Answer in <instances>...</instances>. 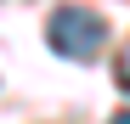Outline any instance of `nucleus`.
I'll use <instances>...</instances> for the list:
<instances>
[{
    "instance_id": "nucleus-1",
    "label": "nucleus",
    "mask_w": 130,
    "mask_h": 124,
    "mask_svg": "<svg viewBox=\"0 0 130 124\" xmlns=\"http://www.w3.org/2000/svg\"><path fill=\"white\" fill-rule=\"evenodd\" d=\"M45 39H51L57 56H68V62H91V56L107 45V23H102L96 11H85V6H57L51 23H45Z\"/></svg>"
},
{
    "instance_id": "nucleus-2",
    "label": "nucleus",
    "mask_w": 130,
    "mask_h": 124,
    "mask_svg": "<svg viewBox=\"0 0 130 124\" xmlns=\"http://www.w3.org/2000/svg\"><path fill=\"white\" fill-rule=\"evenodd\" d=\"M119 85L130 90V45H124V56H119Z\"/></svg>"
},
{
    "instance_id": "nucleus-3",
    "label": "nucleus",
    "mask_w": 130,
    "mask_h": 124,
    "mask_svg": "<svg viewBox=\"0 0 130 124\" xmlns=\"http://www.w3.org/2000/svg\"><path fill=\"white\" fill-rule=\"evenodd\" d=\"M107 124H130V107H124V113H113V118H107Z\"/></svg>"
}]
</instances>
